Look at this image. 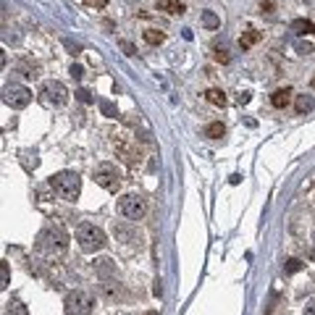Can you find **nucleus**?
<instances>
[{
    "label": "nucleus",
    "mask_w": 315,
    "mask_h": 315,
    "mask_svg": "<svg viewBox=\"0 0 315 315\" xmlns=\"http://www.w3.org/2000/svg\"><path fill=\"white\" fill-rule=\"evenodd\" d=\"M202 26H205V29H218L221 18L213 13V11H205V13H202Z\"/></svg>",
    "instance_id": "nucleus-18"
},
{
    "label": "nucleus",
    "mask_w": 315,
    "mask_h": 315,
    "mask_svg": "<svg viewBox=\"0 0 315 315\" xmlns=\"http://www.w3.org/2000/svg\"><path fill=\"white\" fill-rule=\"evenodd\" d=\"M71 77L74 79H81V66H71Z\"/></svg>",
    "instance_id": "nucleus-30"
},
{
    "label": "nucleus",
    "mask_w": 315,
    "mask_h": 315,
    "mask_svg": "<svg viewBox=\"0 0 315 315\" xmlns=\"http://www.w3.org/2000/svg\"><path fill=\"white\" fill-rule=\"evenodd\" d=\"M63 45H66V48L71 50V55H77V53H79V45H77V42H71V40H63Z\"/></svg>",
    "instance_id": "nucleus-27"
},
{
    "label": "nucleus",
    "mask_w": 315,
    "mask_h": 315,
    "mask_svg": "<svg viewBox=\"0 0 315 315\" xmlns=\"http://www.w3.org/2000/svg\"><path fill=\"white\" fill-rule=\"evenodd\" d=\"M77 242L81 247V252H100L105 244H108V239H105V231L103 229H97L95 224H79L77 229Z\"/></svg>",
    "instance_id": "nucleus-2"
},
{
    "label": "nucleus",
    "mask_w": 315,
    "mask_h": 315,
    "mask_svg": "<svg viewBox=\"0 0 315 315\" xmlns=\"http://www.w3.org/2000/svg\"><path fill=\"white\" fill-rule=\"evenodd\" d=\"M184 0H158V11L165 13H184Z\"/></svg>",
    "instance_id": "nucleus-11"
},
{
    "label": "nucleus",
    "mask_w": 315,
    "mask_h": 315,
    "mask_svg": "<svg viewBox=\"0 0 315 315\" xmlns=\"http://www.w3.org/2000/svg\"><path fill=\"white\" fill-rule=\"evenodd\" d=\"M284 271L289 273V276H292V273H297V271H302V260H297V257H292V260L286 263V268H284Z\"/></svg>",
    "instance_id": "nucleus-21"
},
{
    "label": "nucleus",
    "mask_w": 315,
    "mask_h": 315,
    "mask_svg": "<svg viewBox=\"0 0 315 315\" xmlns=\"http://www.w3.org/2000/svg\"><path fill=\"white\" fill-rule=\"evenodd\" d=\"M118 213H121L126 221H140L147 213V202L140 194H124V197L118 200Z\"/></svg>",
    "instance_id": "nucleus-6"
},
{
    "label": "nucleus",
    "mask_w": 315,
    "mask_h": 315,
    "mask_svg": "<svg viewBox=\"0 0 315 315\" xmlns=\"http://www.w3.org/2000/svg\"><path fill=\"white\" fill-rule=\"evenodd\" d=\"M292 29L297 32V34H313V32H315V24L308 21V18H294V21H292Z\"/></svg>",
    "instance_id": "nucleus-13"
},
{
    "label": "nucleus",
    "mask_w": 315,
    "mask_h": 315,
    "mask_svg": "<svg viewBox=\"0 0 315 315\" xmlns=\"http://www.w3.org/2000/svg\"><path fill=\"white\" fill-rule=\"evenodd\" d=\"M40 100L48 108H63L69 103V89L61 84V81H45L40 89Z\"/></svg>",
    "instance_id": "nucleus-5"
},
{
    "label": "nucleus",
    "mask_w": 315,
    "mask_h": 315,
    "mask_svg": "<svg viewBox=\"0 0 315 315\" xmlns=\"http://www.w3.org/2000/svg\"><path fill=\"white\" fill-rule=\"evenodd\" d=\"M271 103H273V108H286V105L292 103V89H289V87L276 89L273 95H271Z\"/></svg>",
    "instance_id": "nucleus-10"
},
{
    "label": "nucleus",
    "mask_w": 315,
    "mask_h": 315,
    "mask_svg": "<svg viewBox=\"0 0 315 315\" xmlns=\"http://www.w3.org/2000/svg\"><path fill=\"white\" fill-rule=\"evenodd\" d=\"M95 181H97L103 189L116 192L118 187H121V173L116 171V165H113V163H100V165H97V171H95Z\"/></svg>",
    "instance_id": "nucleus-7"
},
{
    "label": "nucleus",
    "mask_w": 315,
    "mask_h": 315,
    "mask_svg": "<svg viewBox=\"0 0 315 315\" xmlns=\"http://www.w3.org/2000/svg\"><path fill=\"white\" fill-rule=\"evenodd\" d=\"M260 40V32H255V29H247L242 37H239V45H242V48L247 50V48H252V45Z\"/></svg>",
    "instance_id": "nucleus-16"
},
{
    "label": "nucleus",
    "mask_w": 315,
    "mask_h": 315,
    "mask_svg": "<svg viewBox=\"0 0 315 315\" xmlns=\"http://www.w3.org/2000/svg\"><path fill=\"white\" fill-rule=\"evenodd\" d=\"M100 110H103V113H105L108 118H116V116H118V113H116V108L110 105L108 100H103V103H100Z\"/></svg>",
    "instance_id": "nucleus-22"
},
{
    "label": "nucleus",
    "mask_w": 315,
    "mask_h": 315,
    "mask_svg": "<svg viewBox=\"0 0 315 315\" xmlns=\"http://www.w3.org/2000/svg\"><path fill=\"white\" fill-rule=\"evenodd\" d=\"M50 187L58 192L63 200L74 202V200L79 197V192H81V179L74 171H61V173H55L53 179H50Z\"/></svg>",
    "instance_id": "nucleus-3"
},
{
    "label": "nucleus",
    "mask_w": 315,
    "mask_h": 315,
    "mask_svg": "<svg viewBox=\"0 0 315 315\" xmlns=\"http://www.w3.org/2000/svg\"><path fill=\"white\" fill-rule=\"evenodd\" d=\"M313 87H315V79H313Z\"/></svg>",
    "instance_id": "nucleus-32"
},
{
    "label": "nucleus",
    "mask_w": 315,
    "mask_h": 315,
    "mask_svg": "<svg viewBox=\"0 0 315 315\" xmlns=\"http://www.w3.org/2000/svg\"><path fill=\"white\" fill-rule=\"evenodd\" d=\"M308 315H315V302H310V305H308Z\"/></svg>",
    "instance_id": "nucleus-31"
},
{
    "label": "nucleus",
    "mask_w": 315,
    "mask_h": 315,
    "mask_svg": "<svg viewBox=\"0 0 315 315\" xmlns=\"http://www.w3.org/2000/svg\"><path fill=\"white\" fill-rule=\"evenodd\" d=\"M121 50H124L126 55H134V53H137V48H134L132 42H121Z\"/></svg>",
    "instance_id": "nucleus-26"
},
{
    "label": "nucleus",
    "mask_w": 315,
    "mask_h": 315,
    "mask_svg": "<svg viewBox=\"0 0 315 315\" xmlns=\"http://www.w3.org/2000/svg\"><path fill=\"white\" fill-rule=\"evenodd\" d=\"M260 8H263L265 13H271L273 11V0H260Z\"/></svg>",
    "instance_id": "nucleus-29"
},
{
    "label": "nucleus",
    "mask_w": 315,
    "mask_h": 315,
    "mask_svg": "<svg viewBox=\"0 0 315 315\" xmlns=\"http://www.w3.org/2000/svg\"><path fill=\"white\" fill-rule=\"evenodd\" d=\"M3 100H5V105H11V108H26L32 103V92L21 84H11V87H5Z\"/></svg>",
    "instance_id": "nucleus-8"
},
{
    "label": "nucleus",
    "mask_w": 315,
    "mask_h": 315,
    "mask_svg": "<svg viewBox=\"0 0 315 315\" xmlns=\"http://www.w3.org/2000/svg\"><path fill=\"white\" fill-rule=\"evenodd\" d=\"M5 315H29V313H26V305H21L18 300H11V302H5Z\"/></svg>",
    "instance_id": "nucleus-17"
},
{
    "label": "nucleus",
    "mask_w": 315,
    "mask_h": 315,
    "mask_svg": "<svg viewBox=\"0 0 315 315\" xmlns=\"http://www.w3.org/2000/svg\"><path fill=\"white\" fill-rule=\"evenodd\" d=\"M0 281H3L0 286H8V263L0 265Z\"/></svg>",
    "instance_id": "nucleus-24"
},
{
    "label": "nucleus",
    "mask_w": 315,
    "mask_h": 315,
    "mask_svg": "<svg viewBox=\"0 0 315 315\" xmlns=\"http://www.w3.org/2000/svg\"><path fill=\"white\" fill-rule=\"evenodd\" d=\"M77 97L81 100V103H92V95H89L87 89H79V92H77Z\"/></svg>",
    "instance_id": "nucleus-25"
},
{
    "label": "nucleus",
    "mask_w": 315,
    "mask_h": 315,
    "mask_svg": "<svg viewBox=\"0 0 315 315\" xmlns=\"http://www.w3.org/2000/svg\"><path fill=\"white\" fill-rule=\"evenodd\" d=\"M205 100H208L210 105H218V108H224V105H226L224 89H208V92H205Z\"/></svg>",
    "instance_id": "nucleus-14"
},
{
    "label": "nucleus",
    "mask_w": 315,
    "mask_h": 315,
    "mask_svg": "<svg viewBox=\"0 0 315 315\" xmlns=\"http://www.w3.org/2000/svg\"><path fill=\"white\" fill-rule=\"evenodd\" d=\"M69 247V234L58 224H48L40 234H37V249L48 257H55L61 252H66Z\"/></svg>",
    "instance_id": "nucleus-1"
},
{
    "label": "nucleus",
    "mask_w": 315,
    "mask_h": 315,
    "mask_svg": "<svg viewBox=\"0 0 315 315\" xmlns=\"http://www.w3.org/2000/svg\"><path fill=\"white\" fill-rule=\"evenodd\" d=\"M92 305L95 302H92L89 292L74 289L71 294H66V300H63V310H66V315H89Z\"/></svg>",
    "instance_id": "nucleus-4"
},
{
    "label": "nucleus",
    "mask_w": 315,
    "mask_h": 315,
    "mask_svg": "<svg viewBox=\"0 0 315 315\" xmlns=\"http://www.w3.org/2000/svg\"><path fill=\"white\" fill-rule=\"evenodd\" d=\"M150 315H155V313H150Z\"/></svg>",
    "instance_id": "nucleus-33"
},
{
    "label": "nucleus",
    "mask_w": 315,
    "mask_h": 315,
    "mask_svg": "<svg viewBox=\"0 0 315 315\" xmlns=\"http://www.w3.org/2000/svg\"><path fill=\"white\" fill-rule=\"evenodd\" d=\"M103 294H105V297H108V300H116V297H118V294H121V289H118V286H116V284H110V281H105V284H103Z\"/></svg>",
    "instance_id": "nucleus-20"
},
{
    "label": "nucleus",
    "mask_w": 315,
    "mask_h": 315,
    "mask_svg": "<svg viewBox=\"0 0 315 315\" xmlns=\"http://www.w3.org/2000/svg\"><path fill=\"white\" fill-rule=\"evenodd\" d=\"M216 61H218V63H229L231 58H229V53H226L224 48H218V50H216Z\"/></svg>",
    "instance_id": "nucleus-23"
},
{
    "label": "nucleus",
    "mask_w": 315,
    "mask_h": 315,
    "mask_svg": "<svg viewBox=\"0 0 315 315\" xmlns=\"http://www.w3.org/2000/svg\"><path fill=\"white\" fill-rule=\"evenodd\" d=\"M95 273L103 281H108L110 276H116V263L110 260V257H100V260H95Z\"/></svg>",
    "instance_id": "nucleus-9"
},
{
    "label": "nucleus",
    "mask_w": 315,
    "mask_h": 315,
    "mask_svg": "<svg viewBox=\"0 0 315 315\" xmlns=\"http://www.w3.org/2000/svg\"><path fill=\"white\" fill-rule=\"evenodd\" d=\"M294 108H297V113H310V110L315 108V97L313 95H300L297 97V103H294Z\"/></svg>",
    "instance_id": "nucleus-12"
},
{
    "label": "nucleus",
    "mask_w": 315,
    "mask_h": 315,
    "mask_svg": "<svg viewBox=\"0 0 315 315\" xmlns=\"http://www.w3.org/2000/svg\"><path fill=\"white\" fill-rule=\"evenodd\" d=\"M145 40L150 42V45H160L165 40V34L160 29H145Z\"/></svg>",
    "instance_id": "nucleus-19"
},
{
    "label": "nucleus",
    "mask_w": 315,
    "mask_h": 315,
    "mask_svg": "<svg viewBox=\"0 0 315 315\" xmlns=\"http://www.w3.org/2000/svg\"><path fill=\"white\" fill-rule=\"evenodd\" d=\"M224 134H226V126L221 121H213L205 126V137H210V140H218V137H224Z\"/></svg>",
    "instance_id": "nucleus-15"
},
{
    "label": "nucleus",
    "mask_w": 315,
    "mask_h": 315,
    "mask_svg": "<svg viewBox=\"0 0 315 315\" xmlns=\"http://www.w3.org/2000/svg\"><path fill=\"white\" fill-rule=\"evenodd\" d=\"M87 5H92V8H105V3L108 0H84Z\"/></svg>",
    "instance_id": "nucleus-28"
}]
</instances>
